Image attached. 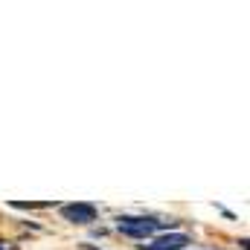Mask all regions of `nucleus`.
Listing matches in <instances>:
<instances>
[{
	"label": "nucleus",
	"instance_id": "f257e3e1",
	"mask_svg": "<svg viewBox=\"0 0 250 250\" xmlns=\"http://www.w3.org/2000/svg\"><path fill=\"white\" fill-rule=\"evenodd\" d=\"M62 215L73 224H90V221H96V207H90V204H67V207H62Z\"/></svg>",
	"mask_w": 250,
	"mask_h": 250
},
{
	"label": "nucleus",
	"instance_id": "f03ea898",
	"mask_svg": "<svg viewBox=\"0 0 250 250\" xmlns=\"http://www.w3.org/2000/svg\"><path fill=\"white\" fill-rule=\"evenodd\" d=\"M189 245V236L184 233H172V236H160V239H154L151 245H143L146 250H184Z\"/></svg>",
	"mask_w": 250,
	"mask_h": 250
},
{
	"label": "nucleus",
	"instance_id": "7ed1b4c3",
	"mask_svg": "<svg viewBox=\"0 0 250 250\" xmlns=\"http://www.w3.org/2000/svg\"><path fill=\"white\" fill-rule=\"evenodd\" d=\"M84 250H96V248H90V245H84Z\"/></svg>",
	"mask_w": 250,
	"mask_h": 250
}]
</instances>
